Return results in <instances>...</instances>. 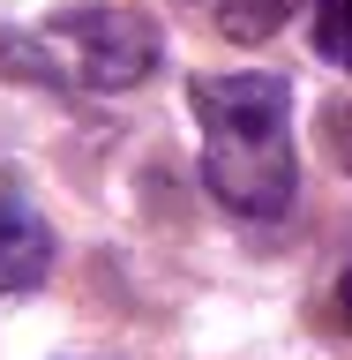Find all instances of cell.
<instances>
[{"instance_id":"6da1fadb","label":"cell","mask_w":352,"mask_h":360,"mask_svg":"<svg viewBox=\"0 0 352 360\" xmlns=\"http://www.w3.org/2000/svg\"><path fill=\"white\" fill-rule=\"evenodd\" d=\"M188 105L202 120V188L233 218H285L300 188L292 158V83L240 68V75H188Z\"/></svg>"},{"instance_id":"7a4b0ae2","label":"cell","mask_w":352,"mask_h":360,"mask_svg":"<svg viewBox=\"0 0 352 360\" xmlns=\"http://www.w3.org/2000/svg\"><path fill=\"white\" fill-rule=\"evenodd\" d=\"M0 53H15V60L45 68L53 83H75V90H135L157 68L165 38H157V22L143 8H105L98 0V8L53 15L30 38H0Z\"/></svg>"},{"instance_id":"3957f363","label":"cell","mask_w":352,"mask_h":360,"mask_svg":"<svg viewBox=\"0 0 352 360\" xmlns=\"http://www.w3.org/2000/svg\"><path fill=\"white\" fill-rule=\"evenodd\" d=\"M53 270V225L22 195H0V292H38Z\"/></svg>"},{"instance_id":"277c9868","label":"cell","mask_w":352,"mask_h":360,"mask_svg":"<svg viewBox=\"0 0 352 360\" xmlns=\"http://www.w3.org/2000/svg\"><path fill=\"white\" fill-rule=\"evenodd\" d=\"M300 8H315V0H218V30L233 45H263V38H278Z\"/></svg>"},{"instance_id":"5b68a950","label":"cell","mask_w":352,"mask_h":360,"mask_svg":"<svg viewBox=\"0 0 352 360\" xmlns=\"http://www.w3.org/2000/svg\"><path fill=\"white\" fill-rule=\"evenodd\" d=\"M315 53L352 75V0H315Z\"/></svg>"},{"instance_id":"8992f818","label":"cell","mask_w":352,"mask_h":360,"mask_svg":"<svg viewBox=\"0 0 352 360\" xmlns=\"http://www.w3.org/2000/svg\"><path fill=\"white\" fill-rule=\"evenodd\" d=\"M322 143H330V158L352 173V105H330V120H322Z\"/></svg>"},{"instance_id":"52a82bcc","label":"cell","mask_w":352,"mask_h":360,"mask_svg":"<svg viewBox=\"0 0 352 360\" xmlns=\"http://www.w3.org/2000/svg\"><path fill=\"white\" fill-rule=\"evenodd\" d=\"M337 308H345V323H352V270L337 278Z\"/></svg>"}]
</instances>
